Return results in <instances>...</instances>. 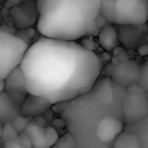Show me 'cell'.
<instances>
[{
	"mask_svg": "<svg viewBox=\"0 0 148 148\" xmlns=\"http://www.w3.org/2000/svg\"><path fill=\"white\" fill-rule=\"evenodd\" d=\"M45 139L49 147H53L59 139L58 131L52 126H48L47 127H45Z\"/></svg>",
	"mask_w": 148,
	"mask_h": 148,
	"instance_id": "20",
	"label": "cell"
},
{
	"mask_svg": "<svg viewBox=\"0 0 148 148\" xmlns=\"http://www.w3.org/2000/svg\"><path fill=\"white\" fill-rule=\"evenodd\" d=\"M2 131H3V125L0 122V139L2 138Z\"/></svg>",
	"mask_w": 148,
	"mask_h": 148,
	"instance_id": "31",
	"label": "cell"
},
{
	"mask_svg": "<svg viewBox=\"0 0 148 148\" xmlns=\"http://www.w3.org/2000/svg\"><path fill=\"white\" fill-rule=\"evenodd\" d=\"M25 32H26V35L28 36V37L30 38V39H32L36 36V29L32 26L26 28L25 29Z\"/></svg>",
	"mask_w": 148,
	"mask_h": 148,
	"instance_id": "28",
	"label": "cell"
},
{
	"mask_svg": "<svg viewBox=\"0 0 148 148\" xmlns=\"http://www.w3.org/2000/svg\"><path fill=\"white\" fill-rule=\"evenodd\" d=\"M35 119H36V124H38L39 126H41V127H47L48 126H47V123H48V121L46 120V118L44 117V115L43 114H40V115H38V116H36V117H35Z\"/></svg>",
	"mask_w": 148,
	"mask_h": 148,
	"instance_id": "27",
	"label": "cell"
},
{
	"mask_svg": "<svg viewBox=\"0 0 148 148\" xmlns=\"http://www.w3.org/2000/svg\"><path fill=\"white\" fill-rule=\"evenodd\" d=\"M103 0H36V28L42 36L76 41L96 36Z\"/></svg>",
	"mask_w": 148,
	"mask_h": 148,
	"instance_id": "2",
	"label": "cell"
},
{
	"mask_svg": "<svg viewBox=\"0 0 148 148\" xmlns=\"http://www.w3.org/2000/svg\"><path fill=\"white\" fill-rule=\"evenodd\" d=\"M52 103L46 98L29 94L21 104V113L26 117H36L52 108Z\"/></svg>",
	"mask_w": 148,
	"mask_h": 148,
	"instance_id": "9",
	"label": "cell"
},
{
	"mask_svg": "<svg viewBox=\"0 0 148 148\" xmlns=\"http://www.w3.org/2000/svg\"><path fill=\"white\" fill-rule=\"evenodd\" d=\"M139 54L140 56H148V45L147 44H143L140 46V48L138 50Z\"/></svg>",
	"mask_w": 148,
	"mask_h": 148,
	"instance_id": "29",
	"label": "cell"
},
{
	"mask_svg": "<svg viewBox=\"0 0 148 148\" xmlns=\"http://www.w3.org/2000/svg\"><path fill=\"white\" fill-rule=\"evenodd\" d=\"M24 133L29 136L32 148H49L45 139V128L39 126L35 121H30L24 130Z\"/></svg>",
	"mask_w": 148,
	"mask_h": 148,
	"instance_id": "12",
	"label": "cell"
},
{
	"mask_svg": "<svg viewBox=\"0 0 148 148\" xmlns=\"http://www.w3.org/2000/svg\"><path fill=\"white\" fill-rule=\"evenodd\" d=\"M148 21V0H115L111 24L142 26Z\"/></svg>",
	"mask_w": 148,
	"mask_h": 148,
	"instance_id": "4",
	"label": "cell"
},
{
	"mask_svg": "<svg viewBox=\"0 0 148 148\" xmlns=\"http://www.w3.org/2000/svg\"><path fill=\"white\" fill-rule=\"evenodd\" d=\"M114 3L115 0H103L101 3V15L105 17L109 23H111V18L114 9Z\"/></svg>",
	"mask_w": 148,
	"mask_h": 148,
	"instance_id": "18",
	"label": "cell"
},
{
	"mask_svg": "<svg viewBox=\"0 0 148 148\" xmlns=\"http://www.w3.org/2000/svg\"><path fill=\"white\" fill-rule=\"evenodd\" d=\"M147 30H148V21H147Z\"/></svg>",
	"mask_w": 148,
	"mask_h": 148,
	"instance_id": "33",
	"label": "cell"
},
{
	"mask_svg": "<svg viewBox=\"0 0 148 148\" xmlns=\"http://www.w3.org/2000/svg\"><path fill=\"white\" fill-rule=\"evenodd\" d=\"M122 29L118 32L119 42H122L125 46L131 47L133 46L139 38V33L136 29H134V26H121Z\"/></svg>",
	"mask_w": 148,
	"mask_h": 148,
	"instance_id": "15",
	"label": "cell"
},
{
	"mask_svg": "<svg viewBox=\"0 0 148 148\" xmlns=\"http://www.w3.org/2000/svg\"><path fill=\"white\" fill-rule=\"evenodd\" d=\"M54 147L55 148H76L77 144L75 137L69 132H66L62 136H59Z\"/></svg>",
	"mask_w": 148,
	"mask_h": 148,
	"instance_id": "16",
	"label": "cell"
},
{
	"mask_svg": "<svg viewBox=\"0 0 148 148\" xmlns=\"http://www.w3.org/2000/svg\"><path fill=\"white\" fill-rule=\"evenodd\" d=\"M5 88V81L4 79H0V94L4 91Z\"/></svg>",
	"mask_w": 148,
	"mask_h": 148,
	"instance_id": "30",
	"label": "cell"
},
{
	"mask_svg": "<svg viewBox=\"0 0 148 148\" xmlns=\"http://www.w3.org/2000/svg\"><path fill=\"white\" fill-rule=\"evenodd\" d=\"M32 1H34V0H32ZM35 1H36V0H35Z\"/></svg>",
	"mask_w": 148,
	"mask_h": 148,
	"instance_id": "34",
	"label": "cell"
},
{
	"mask_svg": "<svg viewBox=\"0 0 148 148\" xmlns=\"http://www.w3.org/2000/svg\"><path fill=\"white\" fill-rule=\"evenodd\" d=\"M18 136V133L14 129L10 121H6L3 125V131H2V139L4 142L16 139Z\"/></svg>",
	"mask_w": 148,
	"mask_h": 148,
	"instance_id": "17",
	"label": "cell"
},
{
	"mask_svg": "<svg viewBox=\"0 0 148 148\" xmlns=\"http://www.w3.org/2000/svg\"><path fill=\"white\" fill-rule=\"evenodd\" d=\"M4 81V92H6L16 103L21 106L25 97L29 95V92L26 88L24 76L20 66L14 69L7 75Z\"/></svg>",
	"mask_w": 148,
	"mask_h": 148,
	"instance_id": "7",
	"label": "cell"
},
{
	"mask_svg": "<svg viewBox=\"0 0 148 148\" xmlns=\"http://www.w3.org/2000/svg\"><path fill=\"white\" fill-rule=\"evenodd\" d=\"M0 148H1V146H0Z\"/></svg>",
	"mask_w": 148,
	"mask_h": 148,
	"instance_id": "35",
	"label": "cell"
},
{
	"mask_svg": "<svg viewBox=\"0 0 148 148\" xmlns=\"http://www.w3.org/2000/svg\"><path fill=\"white\" fill-rule=\"evenodd\" d=\"M100 46L107 52L114 50L119 44L118 30L110 23L101 29L98 34Z\"/></svg>",
	"mask_w": 148,
	"mask_h": 148,
	"instance_id": "11",
	"label": "cell"
},
{
	"mask_svg": "<svg viewBox=\"0 0 148 148\" xmlns=\"http://www.w3.org/2000/svg\"><path fill=\"white\" fill-rule=\"evenodd\" d=\"M140 122H142V125H141L142 129L140 131V135L138 134L137 135L143 147L148 148V115L145 119L140 121Z\"/></svg>",
	"mask_w": 148,
	"mask_h": 148,
	"instance_id": "22",
	"label": "cell"
},
{
	"mask_svg": "<svg viewBox=\"0 0 148 148\" xmlns=\"http://www.w3.org/2000/svg\"><path fill=\"white\" fill-rule=\"evenodd\" d=\"M3 148H23L22 147L19 143H18V140H17V138L15 139V140H10V141H7V142H4V145Z\"/></svg>",
	"mask_w": 148,
	"mask_h": 148,
	"instance_id": "26",
	"label": "cell"
},
{
	"mask_svg": "<svg viewBox=\"0 0 148 148\" xmlns=\"http://www.w3.org/2000/svg\"><path fill=\"white\" fill-rule=\"evenodd\" d=\"M124 130V123L115 116L107 115L97 124L95 135L103 143L114 141Z\"/></svg>",
	"mask_w": 148,
	"mask_h": 148,
	"instance_id": "8",
	"label": "cell"
},
{
	"mask_svg": "<svg viewBox=\"0 0 148 148\" xmlns=\"http://www.w3.org/2000/svg\"><path fill=\"white\" fill-rule=\"evenodd\" d=\"M17 140L19 145L23 148H32V145H31V141L29 138V136L24 133H21L18 134L17 136Z\"/></svg>",
	"mask_w": 148,
	"mask_h": 148,
	"instance_id": "23",
	"label": "cell"
},
{
	"mask_svg": "<svg viewBox=\"0 0 148 148\" xmlns=\"http://www.w3.org/2000/svg\"><path fill=\"white\" fill-rule=\"evenodd\" d=\"M101 148H109V147H101Z\"/></svg>",
	"mask_w": 148,
	"mask_h": 148,
	"instance_id": "32",
	"label": "cell"
},
{
	"mask_svg": "<svg viewBox=\"0 0 148 148\" xmlns=\"http://www.w3.org/2000/svg\"><path fill=\"white\" fill-rule=\"evenodd\" d=\"M29 46L19 36L0 29V79L18 67Z\"/></svg>",
	"mask_w": 148,
	"mask_h": 148,
	"instance_id": "3",
	"label": "cell"
},
{
	"mask_svg": "<svg viewBox=\"0 0 148 148\" xmlns=\"http://www.w3.org/2000/svg\"><path fill=\"white\" fill-rule=\"evenodd\" d=\"M14 129L19 134L24 132V130L26 129V127L29 126V124L30 123V120L29 117L26 116H17L16 117L13 121H10Z\"/></svg>",
	"mask_w": 148,
	"mask_h": 148,
	"instance_id": "19",
	"label": "cell"
},
{
	"mask_svg": "<svg viewBox=\"0 0 148 148\" xmlns=\"http://www.w3.org/2000/svg\"><path fill=\"white\" fill-rule=\"evenodd\" d=\"M124 121L128 125L135 124L148 115V94L132 95L127 93L122 101Z\"/></svg>",
	"mask_w": 148,
	"mask_h": 148,
	"instance_id": "5",
	"label": "cell"
},
{
	"mask_svg": "<svg viewBox=\"0 0 148 148\" xmlns=\"http://www.w3.org/2000/svg\"><path fill=\"white\" fill-rule=\"evenodd\" d=\"M127 93L132 94V95H141V94H144L147 92L138 82H136V83H134L127 88Z\"/></svg>",
	"mask_w": 148,
	"mask_h": 148,
	"instance_id": "24",
	"label": "cell"
},
{
	"mask_svg": "<svg viewBox=\"0 0 148 148\" xmlns=\"http://www.w3.org/2000/svg\"><path fill=\"white\" fill-rule=\"evenodd\" d=\"M138 83L148 94V60L146 61L140 67V75Z\"/></svg>",
	"mask_w": 148,
	"mask_h": 148,
	"instance_id": "21",
	"label": "cell"
},
{
	"mask_svg": "<svg viewBox=\"0 0 148 148\" xmlns=\"http://www.w3.org/2000/svg\"><path fill=\"white\" fill-rule=\"evenodd\" d=\"M113 148H144L138 135L134 132L123 131L114 140Z\"/></svg>",
	"mask_w": 148,
	"mask_h": 148,
	"instance_id": "14",
	"label": "cell"
},
{
	"mask_svg": "<svg viewBox=\"0 0 148 148\" xmlns=\"http://www.w3.org/2000/svg\"><path fill=\"white\" fill-rule=\"evenodd\" d=\"M51 126L56 128V130H61V129H64L66 127V122L63 119L59 118V117H55L52 121H51Z\"/></svg>",
	"mask_w": 148,
	"mask_h": 148,
	"instance_id": "25",
	"label": "cell"
},
{
	"mask_svg": "<svg viewBox=\"0 0 148 148\" xmlns=\"http://www.w3.org/2000/svg\"><path fill=\"white\" fill-rule=\"evenodd\" d=\"M36 7V5L35 6ZM35 7L30 3H23L19 6H14L10 9V13L20 29H26L32 26L36 22Z\"/></svg>",
	"mask_w": 148,
	"mask_h": 148,
	"instance_id": "10",
	"label": "cell"
},
{
	"mask_svg": "<svg viewBox=\"0 0 148 148\" xmlns=\"http://www.w3.org/2000/svg\"><path fill=\"white\" fill-rule=\"evenodd\" d=\"M140 67L134 60H127L121 62L114 66L111 79L116 84L127 88L128 86L138 82L140 75Z\"/></svg>",
	"mask_w": 148,
	"mask_h": 148,
	"instance_id": "6",
	"label": "cell"
},
{
	"mask_svg": "<svg viewBox=\"0 0 148 148\" xmlns=\"http://www.w3.org/2000/svg\"><path fill=\"white\" fill-rule=\"evenodd\" d=\"M21 111V106L16 103L6 92H2L0 94V118L7 121V116H12L13 120L19 116L16 111Z\"/></svg>",
	"mask_w": 148,
	"mask_h": 148,
	"instance_id": "13",
	"label": "cell"
},
{
	"mask_svg": "<svg viewBox=\"0 0 148 148\" xmlns=\"http://www.w3.org/2000/svg\"><path fill=\"white\" fill-rule=\"evenodd\" d=\"M29 94L52 105L90 92L102 72L98 55L72 40L42 36L29 46L20 63Z\"/></svg>",
	"mask_w": 148,
	"mask_h": 148,
	"instance_id": "1",
	"label": "cell"
}]
</instances>
